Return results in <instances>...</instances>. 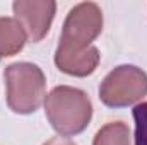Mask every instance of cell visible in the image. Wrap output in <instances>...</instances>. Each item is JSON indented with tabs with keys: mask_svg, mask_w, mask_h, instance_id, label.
<instances>
[{
	"mask_svg": "<svg viewBox=\"0 0 147 145\" xmlns=\"http://www.w3.org/2000/svg\"><path fill=\"white\" fill-rule=\"evenodd\" d=\"M45 145H74V144L70 140H65V138H60L58 137V138H51L50 142H46Z\"/></svg>",
	"mask_w": 147,
	"mask_h": 145,
	"instance_id": "obj_9",
	"label": "cell"
},
{
	"mask_svg": "<svg viewBox=\"0 0 147 145\" xmlns=\"http://www.w3.org/2000/svg\"><path fill=\"white\" fill-rule=\"evenodd\" d=\"M101 28L103 14L96 3L84 2L74 7L65 19L57 48V67L75 77H86L94 72L99 63V51L91 43L101 33Z\"/></svg>",
	"mask_w": 147,
	"mask_h": 145,
	"instance_id": "obj_1",
	"label": "cell"
},
{
	"mask_svg": "<svg viewBox=\"0 0 147 145\" xmlns=\"http://www.w3.org/2000/svg\"><path fill=\"white\" fill-rule=\"evenodd\" d=\"M28 34L17 19L0 17V58L12 56L22 50Z\"/></svg>",
	"mask_w": 147,
	"mask_h": 145,
	"instance_id": "obj_6",
	"label": "cell"
},
{
	"mask_svg": "<svg viewBox=\"0 0 147 145\" xmlns=\"http://www.w3.org/2000/svg\"><path fill=\"white\" fill-rule=\"evenodd\" d=\"M7 103L14 113L28 114L39 108L45 97V75L33 63H14L5 70Z\"/></svg>",
	"mask_w": 147,
	"mask_h": 145,
	"instance_id": "obj_3",
	"label": "cell"
},
{
	"mask_svg": "<svg viewBox=\"0 0 147 145\" xmlns=\"http://www.w3.org/2000/svg\"><path fill=\"white\" fill-rule=\"evenodd\" d=\"M92 145H130V130L123 121H113L103 126Z\"/></svg>",
	"mask_w": 147,
	"mask_h": 145,
	"instance_id": "obj_7",
	"label": "cell"
},
{
	"mask_svg": "<svg viewBox=\"0 0 147 145\" xmlns=\"http://www.w3.org/2000/svg\"><path fill=\"white\" fill-rule=\"evenodd\" d=\"M45 108L51 126L65 137L86 130L92 114V106L86 92L67 85L55 87L48 94Z\"/></svg>",
	"mask_w": 147,
	"mask_h": 145,
	"instance_id": "obj_2",
	"label": "cell"
},
{
	"mask_svg": "<svg viewBox=\"0 0 147 145\" xmlns=\"http://www.w3.org/2000/svg\"><path fill=\"white\" fill-rule=\"evenodd\" d=\"M135 119V145H147V103L134 108Z\"/></svg>",
	"mask_w": 147,
	"mask_h": 145,
	"instance_id": "obj_8",
	"label": "cell"
},
{
	"mask_svg": "<svg viewBox=\"0 0 147 145\" xmlns=\"http://www.w3.org/2000/svg\"><path fill=\"white\" fill-rule=\"evenodd\" d=\"M16 19L22 24L28 38L38 43L48 33L55 15V2H14L12 5Z\"/></svg>",
	"mask_w": 147,
	"mask_h": 145,
	"instance_id": "obj_5",
	"label": "cell"
},
{
	"mask_svg": "<svg viewBox=\"0 0 147 145\" xmlns=\"http://www.w3.org/2000/svg\"><path fill=\"white\" fill-rule=\"evenodd\" d=\"M147 94V75L132 65H121L103 80L101 101L111 108H123L137 103Z\"/></svg>",
	"mask_w": 147,
	"mask_h": 145,
	"instance_id": "obj_4",
	"label": "cell"
}]
</instances>
